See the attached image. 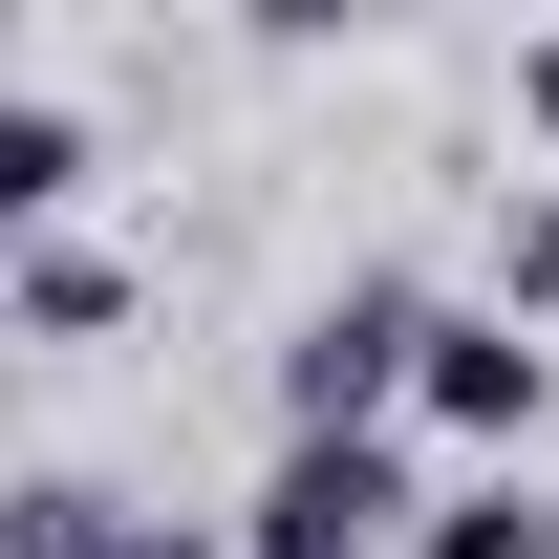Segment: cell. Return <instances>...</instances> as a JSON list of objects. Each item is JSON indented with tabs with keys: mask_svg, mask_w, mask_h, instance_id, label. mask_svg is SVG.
<instances>
[{
	"mask_svg": "<svg viewBox=\"0 0 559 559\" xmlns=\"http://www.w3.org/2000/svg\"><path fill=\"white\" fill-rule=\"evenodd\" d=\"M108 538H130L108 474H22V495H0V559H108Z\"/></svg>",
	"mask_w": 559,
	"mask_h": 559,
	"instance_id": "7",
	"label": "cell"
},
{
	"mask_svg": "<svg viewBox=\"0 0 559 559\" xmlns=\"http://www.w3.org/2000/svg\"><path fill=\"white\" fill-rule=\"evenodd\" d=\"M430 538V495L388 430H280V474L237 495V559H409Z\"/></svg>",
	"mask_w": 559,
	"mask_h": 559,
	"instance_id": "1",
	"label": "cell"
},
{
	"mask_svg": "<svg viewBox=\"0 0 559 559\" xmlns=\"http://www.w3.org/2000/svg\"><path fill=\"white\" fill-rule=\"evenodd\" d=\"M430 366V280H323L280 323V430H388Z\"/></svg>",
	"mask_w": 559,
	"mask_h": 559,
	"instance_id": "2",
	"label": "cell"
},
{
	"mask_svg": "<svg viewBox=\"0 0 559 559\" xmlns=\"http://www.w3.org/2000/svg\"><path fill=\"white\" fill-rule=\"evenodd\" d=\"M516 130L559 151V22H538V44H516Z\"/></svg>",
	"mask_w": 559,
	"mask_h": 559,
	"instance_id": "10",
	"label": "cell"
},
{
	"mask_svg": "<svg viewBox=\"0 0 559 559\" xmlns=\"http://www.w3.org/2000/svg\"><path fill=\"white\" fill-rule=\"evenodd\" d=\"M409 559H559V495H538V474H474V495H430Z\"/></svg>",
	"mask_w": 559,
	"mask_h": 559,
	"instance_id": "6",
	"label": "cell"
},
{
	"mask_svg": "<svg viewBox=\"0 0 559 559\" xmlns=\"http://www.w3.org/2000/svg\"><path fill=\"white\" fill-rule=\"evenodd\" d=\"M108 559H237V516H130Z\"/></svg>",
	"mask_w": 559,
	"mask_h": 559,
	"instance_id": "9",
	"label": "cell"
},
{
	"mask_svg": "<svg viewBox=\"0 0 559 559\" xmlns=\"http://www.w3.org/2000/svg\"><path fill=\"white\" fill-rule=\"evenodd\" d=\"M409 430H452L474 474H516L559 430V345L516 323V301H430V366H409Z\"/></svg>",
	"mask_w": 559,
	"mask_h": 559,
	"instance_id": "3",
	"label": "cell"
},
{
	"mask_svg": "<svg viewBox=\"0 0 559 559\" xmlns=\"http://www.w3.org/2000/svg\"><path fill=\"white\" fill-rule=\"evenodd\" d=\"M66 194H86V108L66 86H0V259L66 237Z\"/></svg>",
	"mask_w": 559,
	"mask_h": 559,
	"instance_id": "4",
	"label": "cell"
},
{
	"mask_svg": "<svg viewBox=\"0 0 559 559\" xmlns=\"http://www.w3.org/2000/svg\"><path fill=\"white\" fill-rule=\"evenodd\" d=\"M0 323H22V345H108V323H130V259H108V237H22V259H0Z\"/></svg>",
	"mask_w": 559,
	"mask_h": 559,
	"instance_id": "5",
	"label": "cell"
},
{
	"mask_svg": "<svg viewBox=\"0 0 559 559\" xmlns=\"http://www.w3.org/2000/svg\"><path fill=\"white\" fill-rule=\"evenodd\" d=\"M495 301L559 345V173H516V215H495Z\"/></svg>",
	"mask_w": 559,
	"mask_h": 559,
	"instance_id": "8",
	"label": "cell"
}]
</instances>
